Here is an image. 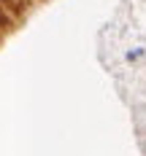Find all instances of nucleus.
<instances>
[{"label":"nucleus","mask_w":146,"mask_h":156,"mask_svg":"<svg viewBox=\"0 0 146 156\" xmlns=\"http://www.w3.org/2000/svg\"><path fill=\"white\" fill-rule=\"evenodd\" d=\"M141 54H144V48H135V51H127V59L133 62V59H138Z\"/></svg>","instance_id":"nucleus-1"}]
</instances>
